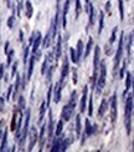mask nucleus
<instances>
[{"label": "nucleus", "instance_id": "nucleus-20", "mask_svg": "<svg viewBox=\"0 0 134 152\" xmlns=\"http://www.w3.org/2000/svg\"><path fill=\"white\" fill-rule=\"evenodd\" d=\"M20 88H21V76L20 75H16V81H15V85H14V90H12V99L16 100L17 92H19Z\"/></svg>", "mask_w": 134, "mask_h": 152}, {"label": "nucleus", "instance_id": "nucleus-30", "mask_svg": "<svg viewBox=\"0 0 134 152\" xmlns=\"http://www.w3.org/2000/svg\"><path fill=\"white\" fill-rule=\"evenodd\" d=\"M88 12H89V24L94 25V8L91 3H88Z\"/></svg>", "mask_w": 134, "mask_h": 152}, {"label": "nucleus", "instance_id": "nucleus-9", "mask_svg": "<svg viewBox=\"0 0 134 152\" xmlns=\"http://www.w3.org/2000/svg\"><path fill=\"white\" fill-rule=\"evenodd\" d=\"M109 107H111V121L116 122L117 121V95L113 94L109 101Z\"/></svg>", "mask_w": 134, "mask_h": 152}, {"label": "nucleus", "instance_id": "nucleus-41", "mask_svg": "<svg viewBox=\"0 0 134 152\" xmlns=\"http://www.w3.org/2000/svg\"><path fill=\"white\" fill-rule=\"evenodd\" d=\"M82 11V8H81V0H76V19H77Z\"/></svg>", "mask_w": 134, "mask_h": 152}, {"label": "nucleus", "instance_id": "nucleus-43", "mask_svg": "<svg viewBox=\"0 0 134 152\" xmlns=\"http://www.w3.org/2000/svg\"><path fill=\"white\" fill-rule=\"evenodd\" d=\"M14 23H15V16H14V14H12V15L9 16V19H8V26H9V29L14 28Z\"/></svg>", "mask_w": 134, "mask_h": 152}, {"label": "nucleus", "instance_id": "nucleus-4", "mask_svg": "<svg viewBox=\"0 0 134 152\" xmlns=\"http://www.w3.org/2000/svg\"><path fill=\"white\" fill-rule=\"evenodd\" d=\"M106 77H107V65H106L104 61H101V64H99V76H98L97 82H96V87H94L97 95H99L102 92V90L104 88Z\"/></svg>", "mask_w": 134, "mask_h": 152}, {"label": "nucleus", "instance_id": "nucleus-25", "mask_svg": "<svg viewBox=\"0 0 134 152\" xmlns=\"http://www.w3.org/2000/svg\"><path fill=\"white\" fill-rule=\"evenodd\" d=\"M33 12H34V9H33V4H31L29 0L25 3V14H26V18L28 19H31L33 16Z\"/></svg>", "mask_w": 134, "mask_h": 152}, {"label": "nucleus", "instance_id": "nucleus-15", "mask_svg": "<svg viewBox=\"0 0 134 152\" xmlns=\"http://www.w3.org/2000/svg\"><path fill=\"white\" fill-rule=\"evenodd\" d=\"M87 94H88V86L85 85L83 86V94H82V97H81V102H80V112L83 113L86 111V102H87Z\"/></svg>", "mask_w": 134, "mask_h": 152}, {"label": "nucleus", "instance_id": "nucleus-23", "mask_svg": "<svg viewBox=\"0 0 134 152\" xmlns=\"http://www.w3.org/2000/svg\"><path fill=\"white\" fill-rule=\"evenodd\" d=\"M54 40V37H52V31H51V29L49 30V33L46 34V36H45V39H43V42H42V48L43 49H47L50 45H51V41Z\"/></svg>", "mask_w": 134, "mask_h": 152}, {"label": "nucleus", "instance_id": "nucleus-22", "mask_svg": "<svg viewBox=\"0 0 134 152\" xmlns=\"http://www.w3.org/2000/svg\"><path fill=\"white\" fill-rule=\"evenodd\" d=\"M132 80H133V77H132L130 72H127V77H125V88H124V92H123V97H124V100H125V95L128 94L129 88H130V86H132Z\"/></svg>", "mask_w": 134, "mask_h": 152}, {"label": "nucleus", "instance_id": "nucleus-13", "mask_svg": "<svg viewBox=\"0 0 134 152\" xmlns=\"http://www.w3.org/2000/svg\"><path fill=\"white\" fill-rule=\"evenodd\" d=\"M55 124H54V117H52V111L49 112V125H47V138L51 140L55 135Z\"/></svg>", "mask_w": 134, "mask_h": 152}, {"label": "nucleus", "instance_id": "nucleus-5", "mask_svg": "<svg viewBox=\"0 0 134 152\" xmlns=\"http://www.w3.org/2000/svg\"><path fill=\"white\" fill-rule=\"evenodd\" d=\"M99 58H101V49L98 45L94 48V58H93V75H92V87H96V82L98 79V71H99Z\"/></svg>", "mask_w": 134, "mask_h": 152}, {"label": "nucleus", "instance_id": "nucleus-39", "mask_svg": "<svg viewBox=\"0 0 134 152\" xmlns=\"http://www.w3.org/2000/svg\"><path fill=\"white\" fill-rule=\"evenodd\" d=\"M117 31H118V28L116 26L113 29V31H112V35H111V39H109V44L112 45V44H114V41H116V39H117Z\"/></svg>", "mask_w": 134, "mask_h": 152}, {"label": "nucleus", "instance_id": "nucleus-12", "mask_svg": "<svg viewBox=\"0 0 134 152\" xmlns=\"http://www.w3.org/2000/svg\"><path fill=\"white\" fill-rule=\"evenodd\" d=\"M34 41H33V54H36L39 51V48H40V44L42 40V35L40 31H34Z\"/></svg>", "mask_w": 134, "mask_h": 152}, {"label": "nucleus", "instance_id": "nucleus-52", "mask_svg": "<svg viewBox=\"0 0 134 152\" xmlns=\"http://www.w3.org/2000/svg\"><path fill=\"white\" fill-rule=\"evenodd\" d=\"M3 126H4V120H1V121H0V140H1V137H3Z\"/></svg>", "mask_w": 134, "mask_h": 152}, {"label": "nucleus", "instance_id": "nucleus-44", "mask_svg": "<svg viewBox=\"0 0 134 152\" xmlns=\"http://www.w3.org/2000/svg\"><path fill=\"white\" fill-rule=\"evenodd\" d=\"M25 99H24V96H19V109L20 110H24L25 109Z\"/></svg>", "mask_w": 134, "mask_h": 152}, {"label": "nucleus", "instance_id": "nucleus-42", "mask_svg": "<svg viewBox=\"0 0 134 152\" xmlns=\"http://www.w3.org/2000/svg\"><path fill=\"white\" fill-rule=\"evenodd\" d=\"M93 115V100L92 96L89 97V102H88V116H92Z\"/></svg>", "mask_w": 134, "mask_h": 152}, {"label": "nucleus", "instance_id": "nucleus-10", "mask_svg": "<svg viewBox=\"0 0 134 152\" xmlns=\"http://www.w3.org/2000/svg\"><path fill=\"white\" fill-rule=\"evenodd\" d=\"M94 127H96V126H92L91 121H89L88 118H86V127H85V132H83V137H82V141H81L82 145L85 143L86 138H88L89 136H92L94 134V131H96Z\"/></svg>", "mask_w": 134, "mask_h": 152}, {"label": "nucleus", "instance_id": "nucleus-27", "mask_svg": "<svg viewBox=\"0 0 134 152\" xmlns=\"http://www.w3.org/2000/svg\"><path fill=\"white\" fill-rule=\"evenodd\" d=\"M75 126H76V137H80V135H81V115L80 113H77L76 115V124H75Z\"/></svg>", "mask_w": 134, "mask_h": 152}, {"label": "nucleus", "instance_id": "nucleus-7", "mask_svg": "<svg viewBox=\"0 0 134 152\" xmlns=\"http://www.w3.org/2000/svg\"><path fill=\"white\" fill-rule=\"evenodd\" d=\"M29 125H30V110L26 111V116H25L24 127H22V131H21L20 138H19V145H20V147L24 146L25 140H26V136H28V134H29Z\"/></svg>", "mask_w": 134, "mask_h": 152}, {"label": "nucleus", "instance_id": "nucleus-19", "mask_svg": "<svg viewBox=\"0 0 134 152\" xmlns=\"http://www.w3.org/2000/svg\"><path fill=\"white\" fill-rule=\"evenodd\" d=\"M61 42H62V37H61V35H59V37H57V44H56V48H55V59H56V62L59 61L60 56H61V51H62Z\"/></svg>", "mask_w": 134, "mask_h": 152}, {"label": "nucleus", "instance_id": "nucleus-16", "mask_svg": "<svg viewBox=\"0 0 134 152\" xmlns=\"http://www.w3.org/2000/svg\"><path fill=\"white\" fill-rule=\"evenodd\" d=\"M70 5H71V0H66L65 5H63V11H62V26L65 29L67 26V14L70 10Z\"/></svg>", "mask_w": 134, "mask_h": 152}, {"label": "nucleus", "instance_id": "nucleus-33", "mask_svg": "<svg viewBox=\"0 0 134 152\" xmlns=\"http://www.w3.org/2000/svg\"><path fill=\"white\" fill-rule=\"evenodd\" d=\"M104 28V12L101 11L99 12V28H98V34H101L103 31Z\"/></svg>", "mask_w": 134, "mask_h": 152}, {"label": "nucleus", "instance_id": "nucleus-48", "mask_svg": "<svg viewBox=\"0 0 134 152\" xmlns=\"http://www.w3.org/2000/svg\"><path fill=\"white\" fill-rule=\"evenodd\" d=\"M12 90H14V86L12 85H10L9 86V88H8V94H6V100H10V96H11V92H12Z\"/></svg>", "mask_w": 134, "mask_h": 152}, {"label": "nucleus", "instance_id": "nucleus-24", "mask_svg": "<svg viewBox=\"0 0 134 152\" xmlns=\"http://www.w3.org/2000/svg\"><path fill=\"white\" fill-rule=\"evenodd\" d=\"M107 107H108V101L106 99H103L102 100V102H101V105H99V109H98V117H102L104 115Z\"/></svg>", "mask_w": 134, "mask_h": 152}, {"label": "nucleus", "instance_id": "nucleus-35", "mask_svg": "<svg viewBox=\"0 0 134 152\" xmlns=\"http://www.w3.org/2000/svg\"><path fill=\"white\" fill-rule=\"evenodd\" d=\"M118 9H119V15H120V20H124V4L123 0H118Z\"/></svg>", "mask_w": 134, "mask_h": 152}, {"label": "nucleus", "instance_id": "nucleus-45", "mask_svg": "<svg viewBox=\"0 0 134 152\" xmlns=\"http://www.w3.org/2000/svg\"><path fill=\"white\" fill-rule=\"evenodd\" d=\"M29 45H26L24 48V64L26 65V61H28V56H29Z\"/></svg>", "mask_w": 134, "mask_h": 152}, {"label": "nucleus", "instance_id": "nucleus-55", "mask_svg": "<svg viewBox=\"0 0 134 152\" xmlns=\"http://www.w3.org/2000/svg\"><path fill=\"white\" fill-rule=\"evenodd\" d=\"M24 40V34H22V31H20V41Z\"/></svg>", "mask_w": 134, "mask_h": 152}, {"label": "nucleus", "instance_id": "nucleus-1", "mask_svg": "<svg viewBox=\"0 0 134 152\" xmlns=\"http://www.w3.org/2000/svg\"><path fill=\"white\" fill-rule=\"evenodd\" d=\"M76 104H77V91L75 90V91H72V94H71V97H70L68 104H66L65 106H63V109H62L61 117H62L63 121L68 122L70 120H71V117L73 116V113H75Z\"/></svg>", "mask_w": 134, "mask_h": 152}, {"label": "nucleus", "instance_id": "nucleus-49", "mask_svg": "<svg viewBox=\"0 0 134 152\" xmlns=\"http://www.w3.org/2000/svg\"><path fill=\"white\" fill-rule=\"evenodd\" d=\"M4 74H5V65L1 64V65H0V79L4 77Z\"/></svg>", "mask_w": 134, "mask_h": 152}, {"label": "nucleus", "instance_id": "nucleus-14", "mask_svg": "<svg viewBox=\"0 0 134 152\" xmlns=\"http://www.w3.org/2000/svg\"><path fill=\"white\" fill-rule=\"evenodd\" d=\"M63 88V85L61 84V81L56 82V85L54 86V101L55 104H59L61 101V91Z\"/></svg>", "mask_w": 134, "mask_h": 152}, {"label": "nucleus", "instance_id": "nucleus-34", "mask_svg": "<svg viewBox=\"0 0 134 152\" xmlns=\"http://www.w3.org/2000/svg\"><path fill=\"white\" fill-rule=\"evenodd\" d=\"M63 120L61 118L59 122H57V126H56V130H55V136H59V135H61V132H62V130H63Z\"/></svg>", "mask_w": 134, "mask_h": 152}, {"label": "nucleus", "instance_id": "nucleus-17", "mask_svg": "<svg viewBox=\"0 0 134 152\" xmlns=\"http://www.w3.org/2000/svg\"><path fill=\"white\" fill-rule=\"evenodd\" d=\"M46 124L42 125L41 127V132H40V136H39V141H40V151H42L43 148V145H45V141H46Z\"/></svg>", "mask_w": 134, "mask_h": 152}, {"label": "nucleus", "instance_id": "nucleus-36", "mask_svg": "<svg viewBox=\"0 0 134 152\" xmlns=\"http://www.w3.org/2000/svg\"><path fill=\"white\" fill-rule=\"evenodd\" d=\"M70 53H71V60H72V62H75V64H78L80 59H78V56H77V53H76V50H75L73 48H71Z\"/></svg>", "mask_w": 134, "mask_h": 152}, {"label": "nucleus", "instance_id": "nucleus-11", "mask_svg": "<svg viewBox=\"0 0 134 152\" xmlns=\"http://www.w3.org/2000/svg\"><path fill=\"white\" fill-rule=\"evenodd\" d=\"M39 140V135H37V130L36 127H31L29 132V151L34 148L36 141Z\"/></svg>", "mask_w": 134, "mask_h": 152}, {"label": "nucleus", "instance_id": "nucleus-28", "mask_svg": "<svg viewBox=\"0 0 134 152\" xmlns=\"http://www.w3.org/2000/svg\"><path fill=\"white\" fill-rule=\"evenodd\" d=\"M47 109V105H46V101H42V104L40 106V115H39V122L41 124L43 121V117H45V112H46Z\"/></svg>", "mask_w": 134, "mask_h": 152}, {"label": "nucleus", "instance_id": "nucleus-31", "mask_svg": "<svg viewBox=\"0 0 134 152\" xmlns=\"http://www.w3.org/2000/svg\"><path fill=\"white\" fill-rule=\"evenodd\" d=\"M71 143H72V138H68V137L63 138V140H62V143H61V148H60V151H66Z\"/></svg>", "mask_w": 134, "mask_h": 152}, {"label": "nucleus", "instance_id": "nucleus-3", "mask_svg": "<svg viewBox=\"0 0 134 152\" xmlns=\"http://www.w3.org/2000/svg\"><path fill=\"white\" fill-rule=\"evenodd\" d=\"M21 124H22V112L20 109H17L14 111V115H12V120H11V125H10V130L15 132V138L16 141H19L21 135Z\"/></svg>", "mask_w": 134, "mask_h": 152}, {"label": "nucleus", "instance_id": "nucleus-2", "mask_svg": "<svg viewBox=\"0 0 134 152\" xmlns=\"http://www.w3.org/2000/svg\"><path fill=\"white\" fill-rule=\"evenodd\" d=\"M124 101H125V107H124V125H125L127 134L130 135V131H132L130 120H132V110H133V104H134V95L133 94H129Z\"/></svg>", "mask_w": 134, "mask_h": 152}, {"label": "nucleus", "instance_id": "nucleus-8", "mask_svg": "<svg viewBox=\"0 0 134 152\" xmlns=\"http://www.w3.org/2000/svg\"><path fill=\"white\" fill-rule=\"evenodd\" d=\"M70 72V60H68V56L66 55L65 59H63V62H62V70H61V84L65 85V80L67 77V75Z\"/></svg>", "mask_w": 134, "mask_h": 152}, {"label": "nucleus", "instance_id": "nucleus-26", "mask_svg": "<svg viewBox=\"0 0 134 152\" xmlns=\"http://www.w3.org/2000/svg\"><path fill=\"white\" fill-rule=\"evenodd\" d=\"M6 147H8V130L4 131L3 137H1V146H0V151H5Z\"/></svg>", "mask_w": 134, "mask_h": 152}, {"label": "nucleus", "instance_id": "nucleus-47", "mask_svg": "<svg viewBox=\"0 0 134 152\" xmlns=\"http://www.w3.org/2000/svg\"><path fill=\"white\" fill-rule=\"evenodd\" d=\"M16 70H17V61H15L14 64H12V69H11V77H12V76H15Z\"/></svg>", "mask_w": 134, "mask_h": 152}, {"label": "nucleus", "instance_id": "nucleus-18", "mask_svg": "<svg viewBox=\"0 0 134 152\" xmlns=\"http://www.w3.org/2000/svg\"><path fill=\"white\" fill-rule=\"evenodd\" d=\"M63 136H56V138H55V141H54V143H52V147H51V152H57V151H60V148H61V143H62V140H63Z\"/></svg>", "mask_w": 134, "mask_h": 152}, {"label": "nucleus", "instance_id": "nucleus-46", "mask_svg": "<svg viewBox=\"0 0 134 152\" xmlns=\"http://www.w3.org/2000/svg\"><path fill=\"white\" fill-rule=\"evenodd\" d=\"M125 69H127V61H123V66L120 69V72H119V79H123L124 77V72H125Z\"/></svg>", "mask_w": 134, "mask_h": 152}, {"label": "nucleus", "instance_id": "nucleus-21", "mask_svg": "<svg viewBox=\"0 0 134 152\" xmlns=\"http://www.w3.org/2000/svg\"><path fill=\"white\" fill-rule=\"evenodd\" d=\"M35 55L33 54L30 58V61H29V67H28V76H26V80H30L31 76H33V72H34V64H35Z\"/></svg>", "mask_w": 134, "mask_h": 152}, {"label": "nucleus", "instance_id": "nucleus-56", "mask_svg": "<svg viewBox=\"0 0 134 152\" xmlns=\"http://www.w3.org/2000/svg\"><path fill=\"white\" fill-rule=\"evenodd\" d=\"M85 1H86V4H88V3H89V0H85Z\"/></svg>", "mask_w": 134, "mask_h": 152}, {"label": "nucleus", "instance_id": "nucleus-50", "mask_svg": "<svg viewBox=\"0 0 134 152\" xmlns=\"http://www.w3.org/2000/svg\"><path fill=\"white\" fill-rule=\"evenodd\" d=\"M106 11H107V14H111V1L109 0L106 3Z\"/></svg>", "mask_w": 134, "mask_h": 152}, {"label": "nucleus", "instance_id": "nucleus-29", "mask_svg": "<svg viewBox=\"0 0 134 152\" xmlns=\"http://www.w3.org/2000/svg\"><path fill=\"white\" fill-rule=\"evenodd\" d=\"M76 53H77L78 59H81L82 56H83V42H82V40H78V41H77V46H76Z\"/></svg>", "mask_w": 134, "mask_h": 152}, {"label": "nucleus", "instance_id": "nucleus-51", "mask_svg": "<svg viewBox=\"0 0 134 152\" xmlns=\"http://www.w3.org/2000/svg\"><path fill=\"white\" fill-rule=\"evenodd\" d=\"M72 76H73V84L76 85V84H77V71L73 70L72 71Z\"/></svg>", "mask_w": 134, "mask_h": 152}, {"label": "nucleus", "instance_id": "nucleus-54", "mask_svg": "<svg viewBox=\"0 0 134 152\" xmlns=\"http://www.w3.org/2000/svg\"><path fill=\"white\" fill-rule=\"evenodd\" d=\"M4 102H5V99L4 97H0V110H4Z\"/></svg>", "mask_w": 134, "mask_h": 152}, {"label": "nucleus", "instance_id": "nucleus-37", "mask_svg": "<svg viewBox=\"0 0 134 152\" xmlns=\"http://www.w3.org/2000/svg\"><path fill=\"white\" fill-rule=\"evenodd\" d=\"M54 70H55V66H54V65H51V66H49L47 71H46V77H47V81H49V82L51 81V79H52Z\"/></svg>", "mask_w": 134, "mask_h": 152}, {"label": "nucleus", "instance_id": "nucleus-32", "mask_svg": "<svg viewBox=\"0 0 134 152\" xmlns=\"http://www.w3.org/2000/svg\"><path fill=\"white\" fill-rule=\"evenodd\" d=\"M92 46H93V39H92V37H89V39H88V42H87V45H86V50L83 51V56H85V58H87V56L89 55Z\"/></svg>", "mask_w": 134, "mask_h": 152}, {"label": "nucleus", "instance_id": "nucleus-6", "mask_svg": "<svg viewBox=\"0 0 134 152\" xmlns=\"http://www.w3.org/2000/svg\"><path fill=\"white\" fill-rule=\"evenodd\" d=\"M123 45H124V33H120L118 49H117L116 58H114V64H113V75H114V76H116V72L118 71L119 62H120V60H122V55H123Z\"/></svg>", "mask_w": 134, "mask_h": 152}, {"label": "nucleus", "instance_id": "nucleus-38", "mask_svg": "<svg viewBox=\"0 0 134 152\" xmlns=\"http://www.w3.org/2000/svg\"><path fill=\"white\" fill-rule=\"evenodd\" d=\"M52 91H54V86H50V87H49V91H47V97H46V105H47V107H50L51 95H52Z\"/></svg>", "mask_w": 134, "mask_h": 152}, {"label": "nucleus", "instance_id": "nucleus-57", "mask_svg": "<svg viewBox=\"0 0 134 152\" xmlns=\"http://www.w3.org/2000/svg\"><path fill=\"white\" fill-rule=\"evenodd\" d=\"M127 1H128V0H127Z\"/></svg>", "mask_w": 134, "mask_h": 152}, {"label": "nucleus", "instance_id": "nucleus-40", "mask_svg": "<svg viewBox=\"0 0 134 152\" xmlns=\"http://www.w3.org/2000/svg\"><path fill=\"white\" fill-rule=\"evenodd\" d=\"M14 50H10V51L6 54L8 55V61H6V66H10L11 65V62H12V58H14Z\"/></svg>", "mask_w": 134, "mask_h": 152}, {"label": "nucleus", "instance_id": "nucleus-53", "mask_svg": "<svg viewBox=\"0 0 134 152\" xmlns=\"http://www.w3.org/2000/svg\"><path fill=\"white\" fill-rule=\"evenodd\" d=\"M9 45H10L9 41H6V42H5V45H4V53H5V54H8V53H9Z\"/></svg>", "mask_w": 134, "mask_h": 152}]
</instances>
